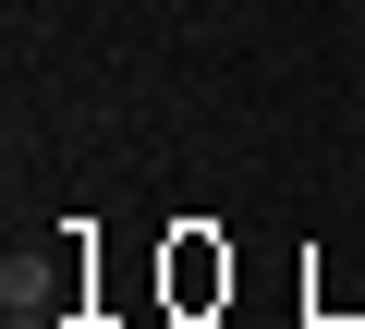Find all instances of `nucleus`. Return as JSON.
I'll list each match as a JSON object with an SVG mask.
<instances>
[{"label":"nucleus","mask_w":365,"mask_h":329,"mask_svg":"<svg viewBox=\"0 0 365 329\" xmlns=\"http://www.w3.org/2000/svg\"><path fill=\"white\" fill-rule=\"evenodd\" d=\"M170 293H182V305H207V293H232V256H207L195 232H182V256H170Z\"/></svg>","instance_id":"1"},{"label":"nucleus","mask_w":365,"mask_h":329,"mask_svg":"<svg viewBox=\"0 0 365 329\" xmlns=\"http://www.w3.org/2000/svg\"><path fill=\"white\" fill-rule=\"evenodd\" d=\"M13 329H61V317H49V305H13Z\"/></svg>","instance_id":"2"}]
</instances>
